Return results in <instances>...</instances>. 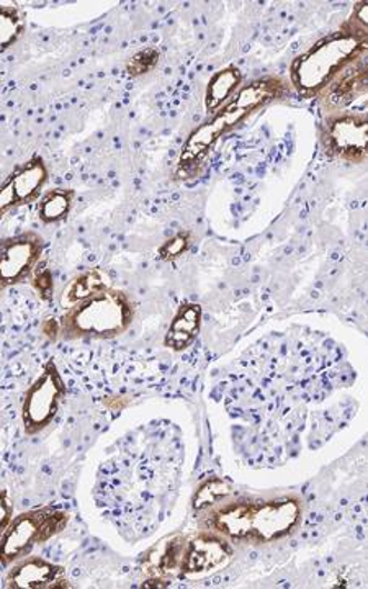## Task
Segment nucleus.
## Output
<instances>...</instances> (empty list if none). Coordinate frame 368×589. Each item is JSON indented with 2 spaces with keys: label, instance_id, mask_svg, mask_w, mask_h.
<instances>
[{
  "label": "nucleus",
  "instance_id": "obj_12",
  "mask_svg": "<svg viewBox=\"0 0 368 589\" xmlns=\"http://www.w3.org/2000/svg\"><path fill=\"white\" fill-rule=\"evenodd\" d=\"M47 180L48 169L43 159L33 158L17 174L10 177L3 186L7 187L10 196H12L16 207L26 206V203L38 199L40 190L43 189Z\"/></svg>",
  "mask_w": 368,
  "mask_h": 589
},
{
  "label": "nucleus",
  "instance_id": "obj_15",
  "mask_svg": "<svg viewBox=\"0 0 368 589\" xmlns=\"http://www.w3.org/2000/svg\"><path fill=\"white\" fill-rule=\"evenodd\" d=\"M112 282H110L109 273L103 272L102 269L87 270L82 276L76 277L64 292H62L61 303L64 308L74 307V305L81 303L87 298L93 297V294L103 292V290L110 289Z\"/></svg>",
  "mask_w": 368,
  "mask_h": 589
},
{
  "label": "nucleus",
  "instance_id": "obj_17",
  "mask_svg": "<svg viewBox=\"0 0 368 589\" xmlns=\"http://www.w3.org/2000/svg\"><path fill=\"white\" fill-rule=\"evenodd\" d=\"M74 197V190L71 189L51 190L40 202V210H38L40 220L44 223H57V221L68 217Z\"/></svg>",
  "mask_w": 368,
  "mask_h": 589
},
{
  "label": "nucleus",
  "instance_id": "obj_14",
  "mask_svg": "<svg viewBox=\"0 0 368 589\" xmlns=\"http://www.w3.org/2000/svg\"><path fill=\"white\" fill-rule=\"evenodd\" d=\"M252 511H255V505L251 502L229 505L227 508L215 512L213 518H211V526L231 539H249L252 528Z\"/></svg>",
  "mask_w": 368,
  "mask_h": 589
},
{
  "label": "nucleus",
  "instance_id": "obj_21",
  "mask_svg": "<svg viewBox=\"0 0 368 589\" xmlns=\"http://www.w3.org/2000/svg\"><path fill=\"white\" fill-rule=\"evenodd\" d=\"M183 553H186V546H183L182 539H173L172 542L168 543L165 552L159 557V568L161 571L176 570L182 565Z\"/></svg>",
  "mask_w": 368,
  "mask_h": 589
},
{
  "label": "nucleus",
  "instance_id": "obj_8",
  "mask_svg": "<svg viewBox=\"0 0 368 589\" xmlns=\"http://www.w3.org/2000/svg\"><path fill=\"white\" fill-rule=\"evenodd\" d=\"M367 93V50L357 54L349 64L329 81L318 93L322 107L329 110V116L344 113L346 107L352 106L357 99Z\"/></svg>",
  "mask_w": 368,
  "mask_h": 589
},
{
  "label": "nucleus",
  "instance_id": "obj_16",
  "mask_svg": "<svg viewBox=\"0 0 368 589\" xmlns=\"http://www.w3.org/2000/svg\"><path fill=\"white\" fill-rule=\"evenodd\" d=\"M241 72L235 66L221 69L220 72L211 78L208 84L207 96H205V106L208 113H217L225 102L231 97L236 88L241 84Z\"/></svg>",
  "mask_w": 368,
  "mask_h": 589
},
{
  "label": "nucleus",
  "instance_id": "obj_11",
  "mask_svg": "<svg viewBox=\"0 0 368 589\" xmlns=\"http://www.w3.org/2000/svg\"><path fill=\"white\" fill-rule=\"evenodd\" d=\"M7 588L44 589L69 588L62 570L41 559L19 561L7 577Z\"/></svg>",
  "mask_w": 368,
  "mask_h": 589
},
{
  "label": "nucleus",
  "instance_id": "obj_18",
  "mask_svg": "<svg viewBox=\"0 0 368 589\" xmlns=\"http://www.w3.org/2000/svg\"><path fill=\"white\" fill-rule=\"evenodd\" d=\"M26 30V22L19 10L12 6H0V53L19 41Z\"/></svg>",
  "mask_w": 368,
  "mask_h": 589
},
{
  "label": "nucleus",
  "instance_id": "obj_19",
  "mask_svg": "<svg viewBox=\"0 0 368 589\" xmlns=\"http://www.w3.org/2000/svg\"><path fill=\"white\" fill-rule=\"evenodd\" d=\"M229 493H231V488H229L227 481L218 480V478L208 480L197 491L196 498H193V508L197 511L210 508V506L217 505L221 498L228 497Z\"/></svg>",
  "mask_w": 368,
  "mask_h": 589
},
{
  "label": "nucleus",
  "instance_id": "obj_7",
  "mask_svg": "<svg viewBox=\"0 0 368 589\" xmlns=\"http://www.w3.org/2000/svg\"><path fill=\"white\" fill-rule=\"evenodd\" d=\"M43 239L23 233L0 241V290L22 282L40 262Z\"/></svg>",
  "mask_w": 368,
  "mask_h": 589
},
{
  "label": "nucleus",
  "instance_id": "obj_1",
  "mask_svg": "<svg viewBox=\"0 0 368 589\" xmlns=\"http://www.w3.org/2000/svg\"><path fill=\"white\" fill-rule=\"evenodd\" d=\"M285 84L282 79L267 78L252 82L241 90L218 116L208 123L201 124L199 130L190 134L189 141L182 149L179 159V174H192L196 166L199 168L207 158L208 151L215 147L221 134L231 131L236 124L241 123L249 113L259 107L266 106L270 100L282 96Z\"/></svg>",
  "mask_w": 368,
  "mask_h": 589
},
{
  "label": "nucleus",
  "instance_id": "obj_10",
  "mask_svg": "<svg viewBox=\"0 0 368 589\" xmlns=\"http://www.w3.org/2000/svg\"><path fill=\"white\" fill-rule=\"evenodd\" d=\"M232 549L227 540L211 533H201L186 547L182 568L187 575H203L217 570L231 559Z\"/></svg>",
  "mask_w": 368,
  "mask_h": 589
},
{
  "label": "nucleus",
  "instance_id": "obj_3",
  "mask_svg": "<svg viewBox=\"0 0 368 589\" xmlns=\"http://www.w3.org/2000/svg\"><path fill=\"white\" fill-rule=\"evenodd\" d=\"M367 44V38L354 37L344 31L325 38L307 54L295 61L291 68L294 84L300 92L318 96L344 66L349 64L357 54L368 50Z\"/></svg>",
  "mask_w": 368,
  "mask_h": 589
},
{
  "label": "nucleus",
  "instance_id": "obj_2",
  "mask_svg": "<svg viewBox=\"0 0 368 589\" xmlns=\"http://www.w3.org/2000/svg\"><path fill=\"white\" fill-rule=\"evenodd\" d=\"M133 318L130 298L110 287L68 308L59 331L66 339H112L123 335Z\"/></svg>",
  "mask_w": 368,
  "mask_h": 589
},
{
  "label": "nucleus",
  "instance_id": "obj_4",
  "mask_svg": "<svg viewBox=\"0 0 368 589\" xmlns=\"http://www.w3.org/2000/svg\"><path fill=\"white\" fill-rule=\"evenodd\" d=\"M69 515L51 509L26 512L12 519L0 536V561L3 565L19 561L38 543L48 542L68 526Z\"/></svg>",
  "mask_w": 368,
  "mask_h": 589
},
{
  "label": "nucleus",
  "instance_id": "obj_5",
  "mask_svg": "<svg viewBox=\"0 0 368 589\" xmlns=\"http://www.w3.org/2000/svg\"><path fill=\"white\" fill-rule=\"evenodd\" d=\"M64 393V382L59 376L57 363L51 360L37 382L31 385L23 403V422L29 435H37L51 425Z\"/></svg>",
  "mask_w": 368,
  "mask_h": 589
},
{
  "label": "nucleus",
  "instance_id": "obj_24",
  "mask_svg": "<svg viewBox=\"0 0 368 589\" xmlns=\"http://www.w3.org/2000/svg\"><path fill=\"white\" fill-rule=\"evenodd\" d=\"M13 506L10 502L9 495L6 491H0V536H2L3 530L7 529V526L12 521Z\"/></svg>",
  "mask_w": 368,
  "mask_h": 589
},
{
  "label": "nucleus",
  "instance_id": "obj_23",
  "mask_svg": "<svg viewBox=\"0 0 368 589\" xmlns=\"http://www.w3.org/2000/svg\"><path fill=\"white\" fill-rule=\"evenodd\" d=\"M34 287H37L38 292L48 297L53 290V279H51V272L47 267L38 266L37 276H34Z\"/></svg>",
  "mask_w": 368,
  "mask_h": 589
},
{
  "label": "nucleus",
  "instance_id": "obj_6",
  "mask_svg": "<svg viewBox=\"0 0 368 589\" xmlns=\"http://www.w3.org/2000/svg\"><path fill=\"white\" fill-rule=\"evenodd\" d=\"M367 116L338 113L329 116L326 124V148L344 161L360 164L367 159Z\"/></svg>",
  "mask_w": 368,
  "mask_h": 589
},
{
  "label": "nucleus",
  "instance_id": "obj_20",
  "mask_svg": "<svg viewBox=\"0 0 368 589\" xmlns=\"http://www.w3.org/2000/svg\"><path fill=\"white\" fill-rule=\"evenodd\" d=\"M159 51L156 48H146L140 53L135 54L133 58L128 61L127 71L128 74L138 78V76L148 74L152 69L158 66Z\"/></svg>",
  "mask_w": 368,
  "mask_h": 589
},
{
  "label": "nucleus",
  "instance_id": "obj_9",
  "mask_svg": "<svg viewBox=\"0 0 368 589\" xmlns=\"http://www.w3.org/2000/svg\"><path fill=\"white\" fill-rule=\"evenodd\" d=\"M300 516V501L295 500V498H280V500L255 505L249 539L259 543H269L282 539L297 528Z\"/></svg>",
  "mask_w": 368,
  "mask_h": 589
},
{
  "label": "nucleus",
  "instance_id": "obj_13",
  "mask_svg": "<svg viewBox=\"0 0 368 589\" xmlns=\"http://www.w3.org/2000/svg\"><path fill=\"white\" fill-rule=\"evenodd\" d=\"M201 308L200 305H182L177 311L176 318L168 335H166L165 345L173 351H183L192 345L200 331Z\"/></svg>",
  "mask_w": 368,
  "mask_h": 589
},
{
  "label": "nucleus",
  "instance_id": "obj_22",
  "mask_svg": "<svg viewBox=\"0 0 368 589\" xmlns=\"http://www.w3.org/2000/svg\"><path fill=\"white\" fill-rule=\"evenodd\" d=\"M190 241H192V234L190 233H179L173 236L172 239H169L161 249H159V256L165 261H173V259L180 258L183 252L189 249Z\"/></svg>",
  "mask_w": 368,
  "mask_h": 589
}]
</instances>
